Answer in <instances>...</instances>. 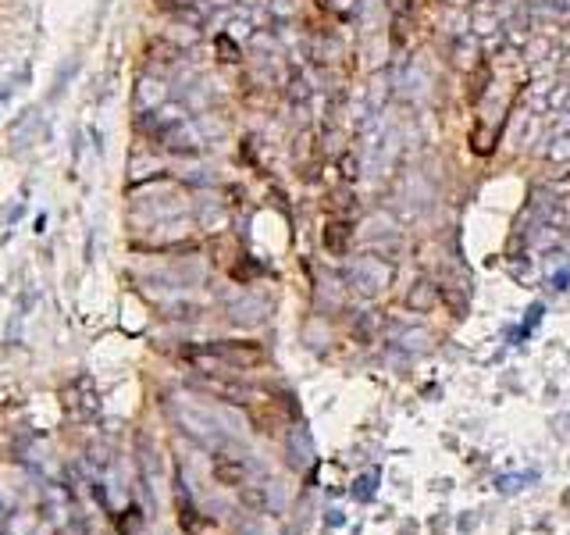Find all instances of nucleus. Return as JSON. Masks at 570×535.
I'll use <instances>...</instances> for the list:
<instances>
[{"label":"nucleus","mask_w":570,"mask_h":535,"mask_svg":"<svg viewBox=\"0 0 570 535\" xmlns=\"http://www.w3.org/2000/svg\"><path fill=\"white\" fill-rule=\"evenodd\" d=\"M214 479L221 486H243L246 482V464L235 457H218L214 460Z\"/></svg>","instance_id":"1"},{"label":"nucleus","mask_w":570,"mask_h":535,"mask_svg":"<svg viewBox=\"0 0 570 535\" xmlns=\"http://www.w3.org/2000/svg\"><path fill=\"white\" fill-rule=\"evenodd\" d=\"M239 499L246 503L250 511H267V493H264V486H239Z\"/></svg>","instance_id":"2"}]
</instances>
